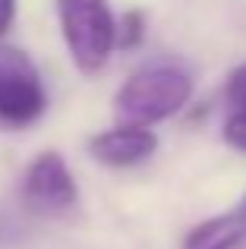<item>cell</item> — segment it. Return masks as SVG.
Segmentation results:
<instances>
[{
	"label": "cell",
	"instance_id": "cell-1",
	"mask_svg": "<svg viewBox=\"0 0 246 249\" xmlns=\"http://www.w3.org/2000/svg\"><path fill=\"white\" fill-rule=\"evenodd\" d=\"M193 95V79L174 63L142 67L120 85L114 98V114L126 126H148L174 117Z\"/></svg>",
	"mask_w": 246,
	"mask_h": 249
},
{
	"label": "cell",
	"instance_id": "cell-2",
	"mask_svg": "<svg viewBox=\"0 0 246 249\" xmlns=\"http://www.w3.org/2000/svg\"><path fill=\"white\" fill-rule=\"evenodd\" d=\"M57 16L73 63L82 73H98L117 48V19L107 0H57Z\"/></svg>",
	"mask_w": 246,
	"mask_h": 249
},
{
	"label": "cell",
	"instance_id": "cell-3",
	"mask_svg": "<svg viewBox=\"0 0 246 249\" xmlns=\"http://www.w3.org/2000/svg\"><path fill=\"white\" fill-rule=\"evenodd\" d=\"M48 107L41 73L13 44H0V120L10 126H29Z\"/></svg>",
	"mask_w": 246,
	"mask_h": 249
},
{
	"label": "cell",
	"instance_id": "cell-4",
	"mask_svg": "<svg viewBox=\"0 0 246 249\" xmlns=\"http://www.w3.org/2000/svg\"><path fill=\"white\" fill-rule=\"evenodd\" d=\"M22 196L38 214H67L79 202V186L57 152H41L25 170Z\"/></svg>",
	"mask_w": 246,
	"mask_h": 249
},
{
	"label": "cell",
	"instance_id": "cell-5",
	"mask_svg": "<svg viewBox=\"0 0 246 249\" xmlns=\"http://www.w3.org/2000/svg\"><path fill=\"white\" fill-rule=\"evenodd\" d=\"M158 148V136L145 126H117L105 129V133L88 139V152L95 161L107 167H136L142 161H148Z\"/></svg>",
	"mask_w": 246,
	"mask_h": 249
},
{
	"label": "cell",
	"instance_id": "cell-6",
	"mask_svg": "<svg viewBox=\"0 0 246 249\" xmlns=\"http://www.w3.org/2000/svg\"><path fill=\"white\" fill-rule=\"evenodd\" d=\"M183 249H246V214H243V208L196 224L186 233Z\"/></svg>",
	"mask_w": 246,
	"mask_h": 249
},
{
	"label": "cell",
	"instance_id": "cell-7",
	"mask_svg": "<svg viewBox=\"0 0 246 249\" xmlns=\"http://www.w3.org/2000/svg\"><path fill=\"white\" fill-rule=\"evenodd\" d=\"M142 38H145V16L139 10L123 13V19L117 22V35H114V44L117 48H139Z\"/></svg>",
	"mask_w": 246,
	"mask_h": 249
},
{
	"label": "cell",
	"instance_id": "cell-8",
	"mask_svg": "<svg viewBox=\"0 0 246 249\" xmlns=\"http://www.w3.org/2000/svg\"><path fill=\"white\" fill-rule=\"evenodd\" d=\"M224 142L237 152H246V110H237L224 123Z\"/></svg>",
	"mask_w": 246,
	"mask_h": 249
},
{
	"label": "cell",
	"instance_id": "cell-9",
	"mask_svg": "<svg viewBox=\"0 0 246 249\" xmlns=\"http://www.w3.org/2000/svg\"><path fill=\"white\" fill-rule=\"evenodd\" d=\"M228 98L240 110H246V63H240V67L230 73V79H228Z\"/></svg>",
	"mask_w": 246,
	"mask_h": 249
},
{
	"label": "cell",
	"instance_id": "cell-10",
	"mask_svg": "<svg viewBox=\"0 0 246 249\" xmlns=\"http://www.w3.org/2000/svg\"><path fill=\"white\" fill-rule=\"evenodd\" d=\"M16 19V0H0V35L13 25Z\"/></svg>",
	"mask_w": 246,
	"mask_h": 249
},
{
	"label": "cell",
	"instance_id": "cell-11",
	"mask_svg": "<svg viewBox=\"0 0 246 249\" xmlns=\"http://www.w3.org/2000/svg\"><path fill=\"white\" fill-rule=\"evenodd\" d=\"M243 214H246V205H243Z\"/></svg>",
	"mask_w": 246,
	"mask_h": 249
}]
</instances>
